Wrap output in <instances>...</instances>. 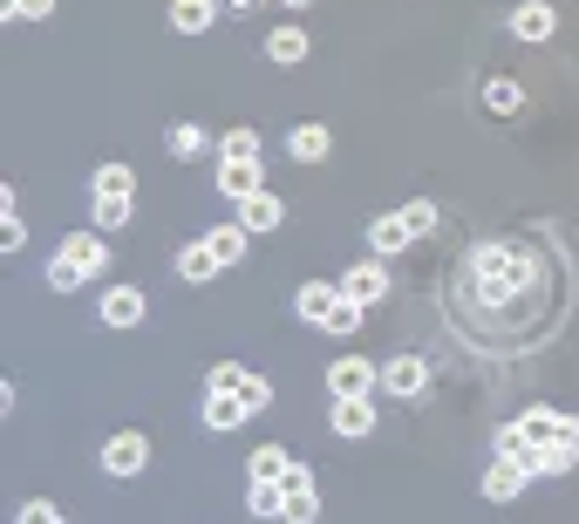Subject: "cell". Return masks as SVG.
I'll use <instances>...</instances> for the list:
<instances>
[{"label":"cell","mask_w":579,"mask_h":524,"mask_svg":"<svg viewBox=\"0 0 579 524\" xmlns=\"http://www.w3.org/2000/svg\"><path fill=\"white\" fill-rule=\"evenodd\" d=\"M477 286H484V299H512L518 286H532L539 280V266L518 253V245H477Z\"/></svg>","instance_id":"1"},{"label":"cell","mask_w":579,"mask_h":524,"mask_svg":"<svg viewBox=\"0 0 579 524\" xmlns=\"http://www.w3.org/2000/svg\"><path fill=\"white\" fill-rule=\"evenodd\" d=\"M375 388H382V368L362 361V355H341L327 368V395H375Z\"/></svg>","instance_id":"2"},{"label":"cell","mask_w":579,"mask_h":524,"mask_svg":"<svg viewBox=\"0 0 579 524\" xmlns=\"http://www.w3.org/2000/svg\"><path fill=\"white\" fill-rule=\"evenodd\" d=\"M143 463H150V443H143L137 430H123V436H110V449H103V470H110V477H137Z\"/></svg>","instance_id":"3"},{"label":"cell","mask_w":579,"mask_h":524,"mask_svg":"<svg viewBox=\"0 0 579 524\" xmlns=\"http://www.w3.org/2000/svg\"><path fill=\"white\" fill-rule=\"evenodd\" d=\"M280 490H287V524H314L320 517V497H314V477H307V470H287V477H280Z\"/></svg>","instance_id":"4"},{"label":"cell","mask_w":579,"mask_h":524,"mask_svg":"<svg viewBox=\"0 0 579 524\" xmlns=\"http://www.w3.org/2000/svg\"><path fill=\"white\" fill-rule=\"evenodd\" d=\"M525 477H532V470H525L518 457H491V470H484V497H491V504H512V497L525 490Z\"/></svg>","instance_id":"5"},{"label":"cell","mask_w":579,"mask_h":524,"mask_svg":"<svg viewBox=\"0 0 579 524\" xmlns=\"http://www.w3.org/2000/svg\"><path fill=\"white\" fill-rule=\"evenodd\" d=\"M382 388H389V395H423V388H430V368H423V355H395V361L382 368Z\"/></svg>","instance_id":"6"},{"label":"cell","mask_w":579,"mask_h":524,"mask_svg":"<svg viewBox=\"0 0 579 524\" xmlns=\"http://www.w3.org/2000/svg\"><path fill=\"white\" fill-rule=\"evenodd\" d=\"M552 28H559V14H552L545 0H525V8H512V35H518V41H552Z\"/></svg>","instance_id":"7"},{"label":"cell","mask_w":579,"mask_h":524,"mask_svg":"<svg viewBox=\"0 0 579 524\" xmlns=\"http://www.w3.org/2000/svg\"><path fill=\"white\" fill-rule=\"evenodd\" d=\"M218 191H225V197L266 191V184H260V157H225V164H218Z\"/></svg>","instance_id":"8"},{"label":"cell","mask_w":579,"mask_h":524,"mask_svg":"<svg viewBox=\"0 0 579 524\" xmlns=\"http://www.w3.org/2000/svg\"><path fill=\"white\" fill-rule=\"evenodd\" d=\"M335 430L341 436H368L375 430V395H335Z\"/></svg>","instance_id":"9"},{"label":"cell","mask_w":579,"mask_h":524,"mask_svg":"<svg viewBox=\"0 0 579 524\" xmlns=\"http://www.w3.org/2000/svg\"><path fill=\"white\" fill-rule=\"evenodd\" d=\"M280 218H287V205H280L273 191H253V197H239V225H246V232H273Z\"/></svg>","instance_id":"10"},{"label":"cell","mask_w":579,"mask_h":524,"mask_svg":"<svg viewBox=\"0 0 579 524\" xmlns=\"http://www.w3.org/2000/svg\"><path fill=\"white\" fill-rule=\"evenodd\" d=\"M335 299H341V286H327V280H307V286L293 293V314H300V320H314V328H327V307H335Z\"/></svg>","instance_id":"11"},{"label":"cell","mask_w":579,"mask_h":524,"mask_svg":"<svg viewBox=\"0 0 579 524\" xmlns=\"http://www.w3.org/2000/svg\"><path fill=\"white\" fill-rule=\"evenodd\" d=\"M103 320L110 328H137L143 320V286H110L103 293Z\"/></svg>","instance_id":"12"},{"label":"cell","mask_w":579,"mask_h":524,"mask_svg":"<svg viewBox=\"0 0 579 524\" xmlns=\"http://www.w3.org/2000/svg\"><path fill=\"white\" fill-rule=\"evenodd\" d=\"M62 253H68L75 266H83L89 280H96V272H110V245H103V232H75V239L62 245Z\"/></svg>","instance_id":"13"},{"label":"cell","mask_w":579,"mask_h":524,"mask_svg":"<svg viewBox=\"0 0 579 524\" xmlns=\"http://www.w3.org/2000/svg\"><path fill=\"white\" fill-rule=\"evenodd\" d=\"M341 293L362 299V307H375V299L389 293V272H382V266H355V272H341Z\"/></svg>","instance_id":"14"},{"label":"cell","mask_w":579,"mask_h":524,"mask_svg":"<svg viewBox=\"0 0 579 524\" xmlns=\"http://www.w3.org/2000/svg\"><path fill=\"white\" fill-rule=\"evenodd\" d=\"M178 280H191V286L218 280V253H212V239H198V245H185V253H178Z\"/></svg>","instance_id":"15"},{"label":"cell","mask_w":579,"mask_h":524,"mask_svg":"<svg viewBox=\"0 0 579 524\" xmlns=\"http://www.w3.org/2000/svg\"><path fill=\"white\" fill-rule=\"evenodd\" d=\"M287 150H293L300 164H320L327 150H335V137H327V123H300V130L287 137Z\"/></svg>","instance_id":"16"},{"label":"cell","mask_w":579,"mask_h":524,"mask_svg":"<svg viewBox=\"0 0 579 524\" xmlns=\"http://www.w3.org/2000/svg\"><path fill=\"white\" fill-rule=\"evenodd\" d=\"M410 239H416V232H410V218H402V212H395V218H375V225H368V245H375V253H402Z\"/></svg>","instance_id":"17"},{"label":"cell","mask_w":579,"mask_h":524,"mask_svg":"<svg viewBox=\"0 0 579 524\" xmlns=\"http://www.w3.org/2000/svg\"><path fill=\"white\" fill-rule=\"evenodd\" d=\"M212 14H218V0H178V8H171L178 35H205V28H212Z\"/></svg>","instance_id":"18"},{"label":"cell","mask_w":579,"mask_h":524,"mask_svg":"<svg viewBox=\"0 0 579 524\" xmlns=\"http://www.w3.org/2000/svg\"><path fill=\"white\" fill-rule=\"evenodd\" d=\"M246 416H253V409H246L239 395H205V422H212V430H239Z\"/></svg>","instance_id":"19"},{"label":"cell","mask_w":579,"mask_h":524,"mask_svg":"<svg viewBox=\"0 0 579 524\" xmlns=\"http://www.w3.org/2000/svg\"><path fill=\"white\" fill-rule=\"evenodd\" d=\"M579 463V443H545L539 457H532V477H559V470Z\"/></svg>","instance_id":"20"},{"label":"cell","mask_w":579,"mask_h":524,"mask_svg":"<svg viewBox=\"0 0 579 524\" xmlns=\"http://www.w3.org/2000/svg\"><path fill=\"white\" fill-rule=\"evenodd\" d=\"M130 191H137L130 164H103V170H96V197H130Z\"/></svg>","instance_id":"21"},{"label":"cell","mask_w":579,"mask_h":524,"mask_svg":"<svg viewBox=\"0 0 579 524\" xmlns=\"http://www.w3.org/2000/svg\"><path fill=\"white\" fill-rule=\"evenodd\" d=\"M205 239H212L218 266H239L246 259V225H218V232H205Z\"/></svg>","instance_id":"22"},{"label":"cell","mask_w":579,"mask_h":524,"mask_svg":"<svg viewBox=\"0 0 579 524\" xmlns=\"http://www.w3.org/2000/svg\"><path fill=\"white\" fill-rule=\"evenodd\" d=\"M287 470H293V457H287V449H253V484H280L287 477Z\"/></svg>","instance_id":"23"},{"label":"cell","mask_w":579,"mask_h":524,"mask_svg":"<svg viewBox=\"0 0 579 524\" xmlns=\"http://www.w3.org/2000/svg\"><path fill=\"white\" fill-rule=\"evenodd\" d=\"M246 511H253V517H287V490L280 484H253V490H246Z\"/></svg>","instance_id":"24"},{"label":"cell","mask_w":579,"mask_h":524,"mask_svg":"<svg viewBox=\"0 0 579 524\" xmlns=\"http://www.w3.org/2000/svg\"><path fill=\"white\" fill-rule=\"evenodd\" d=\"M266 55H273V62H300V55H307V35H300V28H273Z\"/></svg>","instance_id":"25"},{"label":"cell","mask_w":579,"mask_h":524,"mask_svg":"<svg viewBox=\"0 0 579 524\" xmlns=\"http://www.w3.org/2000/svg\"><path fill=\"white\" fill-rule=\"evenodd\" d=\"M130 225V197H96V232H123Z\"/></svg>","instance_id":"26"},{"label":"cell","mask_w":579,"mask_h":524,"mask_svg":"<svg viewBox=\"0 0 579 524\" xmlns=\"http://www.w3.org/2000/svg\"><path fill=\"white\" fill-rule=\"evenodd\" d=\"M355 328H362V299H348V293H341L335 307H327V334H355Z\"/></svg>","instance_id":"27"},{"label":"cell","mask_w":579,"mask_h":524,"mask_svg":"<svg viewBox=\"0 0 579 524\" xmlns=\"http://www.w3.org/2000/svg\"><path fill=\"white\" fill-rule=\"evenodd\" d=\"M246 374H253V368H239V361H218V368L205 374V388H212V395H239V388H246Z\"/></svg>","instance_id":"28"},{"label":"cell","mask_w":579,"mask_h":524,"mask_svg":"<svg viewBox=\"0 0 579 524\" xmlns=\"http://www.w3.org/2000/svg\"><path fill=\"white\" fill-rule=\"evenodd\" d=\"M171 150H178V157H205V150H212V137L198 130V123H178V130H171Z\"/></svg>","instance_id":"29"},{"label":"cell","mask_w":579,"mask_h":524,"mask_svg":"<svg viewBox=\"0 0 579 524\" xmlns=\"http://www.w3.org/2000/svg\"><path fill=\"white\" fill-rule=\"evenodd\" d=\"M83 280H89V272L75 266L68 253H55V259H48V286H55V293H68V286H83Z\"/></svg>","instance_id":"30"},{"label":"cell","mask_w":579,"mask_h":524,"mask_svg":"<svg viewBox=\"0 0 579 524\" xmlns=\"http://www.w3.org/2000/svg\"><path fill=\"white\" fill-rule=\"evenodd\" d=\"M239 402H246V409H253V416H260V409L273 402V382H266V374H246V388H239Z\"/></svg>","instance_id":"31"},{"label":"cell","mask_w":579,"mask_h":524,"mask_svg":"<svg viewBox=\"0 0 579 524\" xmlns=\"http://www.w3.org/2000/svg\"><path fill=\"white\" fill-rule=\"evenodd\" d=\"M218 150H225V157H260V137H253V130H225Z\"/></svg>","instance_id":"32"},{"label":"cell","mask_w":579,"mask_h":524,"mask_svg":"<svg viewBox=\"0 0 579 524\" xmlns=\"http://www.w3.org/2000/svg\"><path fill=\"white\" fill-rule=\"evenodd\" d=\"M402 218H410V232L423 239V232L437 225V205H430V197H416V205H402Z\"/></svg>","instance_id":"33"},{"label":"cell","mask_w":579,"mask_h":524,"mask_svg":"<svg viewBox=\"0 0 579 524\" xmlns=\"http://www.w3.org/2000/svg\"><path fill=\"white\" fill-rule=\"evenodd\" d=\"M14 524H68V517H62L55 504H41V497H35V504H21V517H14Z\"/></svg>","instance_id":"34"},{"label":"cell","mask_w":579,"mask_h":524,"mask_svg":"<svg viewBox=\"0 0 579 524\" xmlns=\"http://www.w3.org/2000/svg\"><path fill=\"white\" fill-rule=\"evenodd\" d=\"M484 103H491V110H518V82H491Z\"/></svg>","instance_id":"35"},{"label":"cell","mask_w":579,"mask_h":524,"mask_svg":"<svg viewBox=\"0 0 579 524\" xmlns=\"http://www.w3.org/2000/svg\"><path fill=\"white\" fill-rule=\"evenodd\" d=\"M21 239H28V232H21V218L8 212V225H0V245H8V253H21Z\"/></svg>","instance_id":"36"},{"label":"cell","mask_w":579,"mask_h":524,"mask_svg":"<svg viewBox=\"0 0 579 524\" xmlns=\"http://www.w3.org/2000/svg\"><path fill=\"white\" fill-rule=\"evenodd\" d=\"M48 8H55V0H21V21H41Z\"/></svg>","instance_id":"37"},{"label":"cell","mask_w":579,"mask_h":524,"mask_svg":"<svg viewBox=\"0 0 579 524\" xmlns=\"http://www.w3.org/2000/svg\"><path fill=\"white\" fill-rule=\"evenodd\" d=\"M287 8H307V0H287Z\"/></svg>","instance_id":"38"}]
</instances>
